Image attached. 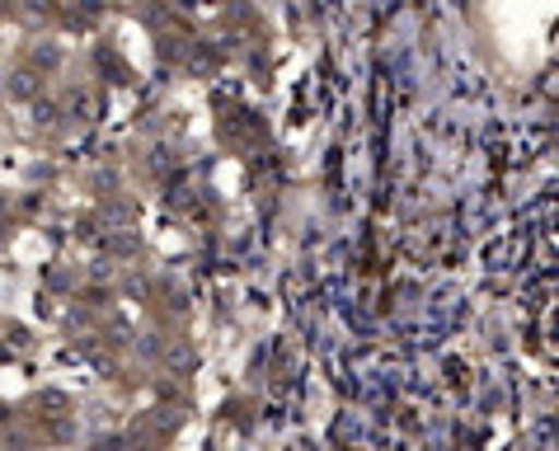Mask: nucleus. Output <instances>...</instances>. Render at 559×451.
<instances>
[{"instance_id":"nucleus-1","label":"nucleus","mask_w":559,"mask_h":451,"mask_svg":"<svg viewBox=\"0 0 559 451\" xmlns=\"http://www.w3.org/2000/svg\"><path fill=\"white\" fill-rule=\"evenodd\" d=\"M34 90H38V81H34L28 71H20V81H10V95H20V99H28Z\"/></svg>"}]
</instances>
